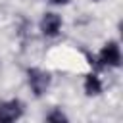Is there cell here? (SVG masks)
Instances as JSON below:
<instances>
[{"mask_svg": "<svg viewBox=\"0 0 123 123\" xmlns=\"http://www.w3.org/2000/svg\"><path fill=\"white\" fill-rule=\"evenodd\" d=\"M23 115V104L19 100H8L0 104V123H12Z\"/></svg>", "mask_w": 123, "mask_h": 123, "instance_id": "2", "label": "cell"}, {"mask_svg": "<svg viewBox=\"0 0 123 123\" xmlns=\"http://www.w3.org/2000/svg\"><path fill=\"white\" fill-rule=\"evenodd\" d=\"M27 75H29V86H31V90L37 96H40L48 88V85H50V75L46 71H42V69H37V67L29 69Z\"/></svg>", "mask_w": 123, "mask_h": 123, "instance_id": "1", "label": "cell"}, {"mask_svg": "<svg viewBox=\"0 0 123 123\" xmlns=\"http://www.w3.org/2000/svg\"><path fill=\"white\" fill-rule=\"evenodd\" d=\"M52 2H54V4H65L67 0H52Z\"/></svg>", "mask_w": 123, "mask_h": 123, "instance_id": "7", "label": "cell"}, {"mask_svg": "<svg viewBox=\"0 0 123 123\" xmlns=\"http://www.w3.org/2000/svg\"><path fill=\"white\" fill-rule=\"evenodd\" d=\"M100 63L102 65H111V67H119L121 65V52H119V46L117 42H108L102 52H100Z\"/></svg>", "mask_w": 123, "mask_h": 123, "instance_id": "3", "label": "cell"}, {"mask_svg": "<svg viewBox=\"0 0 123 123\" xmlns=\"http://www.w3.org/2000/svg\"><path fill=\"white\" fill-rule=\"evenodd\" d=\"M85 92L90 94V96L102 92V83H100L98 75H86V79H85Z\"/></svg>", "mask_w": 123, "mask_h": 123, "instance_id": "5", "label": "cell"}, {"mask_svg": "<svg viewBox=\"0 0 123 123\" xmlns=\"http://www.w3.org/2000/svg\"><path fill=\"white\" fill-rule=\"evenodd\" d=\"M60 27H62V19H60L58 13H44V17L40 21V31L44 35L54 37V35H58Z\"/></svg>", "mask_w": 123, "mask_h": 123, "instance_id": "4", "label": "cell"}, {"mask_svg": "<svg viewBox=\"0 0 123 123\" xmlns=\"http://www.w3.org/2000/svg\"><path fill=\"white\" fill-rule=\"evenodd\" d=\"M46 121H58V123H62V121H67V115H63L60 110H56V111H52V113L46 115Z\"/></svg>", "mask_w": 123, "mask_h": 123, "instance_id": "6", "label": "cell"}]
</instances>
